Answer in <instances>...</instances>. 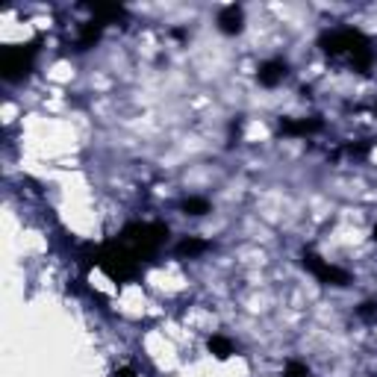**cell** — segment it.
<instances>
[{"label": "cell", "instance_id": "13", "mask_svg": "<svg viewBox=\"0 0 377 377\" xmlns=\"http://www.w3.org/2000/svg\"><path fill=\"white\" fill-rule=\"evenodd\" d=\"M283 377H310V366L301 360H289L283 368Z\"/></svg>", "mask_w": 377, "mask_h": 377}, {"label": "cell", "instance_id": "2", "mask_svg": "<svg viewBox=\"0 0 377 377\" xmlns=\"http://www.w3.org/2000/svg\"><path fill=\"white\" fill-rule=\"evenodd\" d=\"M97 266H101L112 280H133L142 271V260L124 245V242H112L106 248H97Z\"/></svg>", "mask_w": 377, "mask_h": 377}, {"label": "cell", "instance_id": "4", "mask_svg": "<svg viewBox=\"0 0 377 377\" xmlns=\"http://www.w3.org/2000/svg\"><path fill=\"white\" fill-rule=\"evenodd\" d=\"M301 263H304V268L315 277V280L324 283V286H336V289L351 286V274L345 268H339V266H333L330 260H324V256H319L315 251H304Z\"/></svg>", "mask_w": 377, "mask_h": 377}, {"label": "cell", "instance_id": "10", "mask_svg": "<svg viewBox=\"0 0 377 377\" xmlns=\"http://www.w3.org/2000/svg\"><path fill=\"white\" fill-rule=\"evenodd\" d=\"M101 35H104V24L101 21H86L80 27V35H77V48L89 50V48H94L97 42H101Z\"/></svg>", "mask_w": 377, "mask_h": 377}, {"label": "cell", "instance_id": "6", "mask_svg": "<svg viewBox=\"0 0 377 377\" xmlns=\"http://www.w3.org/2000/svg\"><path fill=\"white\" fill-rule=\"evenodd\" d=\"M286 77H289V62L280 56L266 59V62H260V68H256V80H260V86H266V89H277Z\"/></svg>", "mask_w": 377, "mask_h": 377}, {"label": "cell", "instance_id": "14", "mask_svg": "<svg viewBox=\"0 0 377 377\" xmlns=\"http://www.w3.org/2000/svg\"><path fill=\"white\" fill-rule=\"evenodd\" d=\"M356 312H360V319H366V322H374L377 319V304H371V301H366L360 310H356Z\"/></svg>", "mask_w": 377, "mask_h": 377}, {"label": "cell", "instance_id": "7", "mask_svg": "<svg viewBox=\"0 0 377 377\" xmlns=\"http://www.w3.org/2000/svg\"><path fill=\"white\" fill-rule=\"evenodd\" d=\"M218 30H222L224 35H239L245 30V9L242 6H224L222 12H218Z\"/></svg>", "mask_w": 377, "mask_h": 377}, {"label": "cell", "instance_id": "15", "mask_svg": "<svg viewBox=\"0 0 377 377\" xmlns=\"http://www.w3.org/2000/svg\"><path fill=\"white\" fill-rule=\"evenodd\" d=\"M112 377H136V371L124 366V368H115V371H112Z\"/></svg>", "mask_w": 377, "mask_h": 377}, {"label": "cell", "instance_id": "12", "mask_svg": "<svg viewBox=\"0 0 377 377\" xmlns=\"http://www.w3.org/2000/svg\"><path fill=\"white\" fill-rule=\"evenodd\" d=\"M180 209H183V215H192V218H201V215L212 212V204L207 201V197H201V195H189V197H183V204H180Z\"/></svg>", "mask_w": 377, "mask_h": 377}, {"label": "cell", "instance_id": "5", "mask_svg": "<svg viewBox=\"0 0 377 377\" xmlns=\"http://www.w3.org/2000/svg\"><path fill=\"white\" fill-rule=\"evenodd\" d=\"M33 59H35V48H6L4 59H0V74L4 80L15 83V80H24V77L33 71Z\"/></svg>", "mask_w": 377, "mask_h": 377}, {"label": "cell", "instance_id": "16", "mask_svg": "<svg viewBox=\"0 0 377 377\" xmlns=\"http://www.w3.org/2000/svg\"><path fill=\"white\" fill-rule=\"evenodd\" d=\"M371 236H374V242H377V224H374V230H371Z\"/></svg>", "mask_w": 377, "mask_h": 377}, {"label": "cell", "instance_id": "9", "mask_svg": "<svg viewBox=\"0 0 377 377\" xmlns=\"http://www.w3.org/2000/svg\"><path fill=\"white\" fill-rule=\"evenodd\" d=\"M209 248H212V242L197 239V236H186V239H180L174 245V253L180 256V260H197V256H204Z\"/></svg>", "mask_w": 377, "mask_h": 377}, {"label": "cell", "instance_id": "8", "mask_svg": "<svg viewBox=\"0 0 377 377\" xmlns=\"http://www.w3.org/2000/svg\"><path fill=\"white\" fill-rule=\"evenodd\" d=\"M322 130H324L322 118H286V121H280L283 136H315Z\"/></svg>", "mask_w": 377, "mask_h": 377}, {"label": "cell", "instance_id": "1", "mask_svg": "<svg viewBox=\"0 0 377 377\" xmlns=\"http://www.w3.org/2000/svg\"><path fill=\"white\" fill-rule=\"evenodd\" d=\"M165 239H168V224H163V222H142V224H127L118 242H124L138 256V260H142V256H151V253L160 251Z\"/></svg>", "mask_w": 377, "mask_h": 377}, {"label": "cell", "instance_id": "11", "mask_svg": "<svg viewBox=\"0 0 377 377\" xmlns=\"http://www.w3.org/2000/svg\"><path fill=\"white\" fill-rule=\"evenodd\" d=\"M207 348H209L212 356H218V360H230V356L236 354V345L227 339V336H222V333L209 336V339H207Z\"/></svg>", "mask_w": 377, "mask_h": 377}, {"label": "cell", "instance_id": "3", "mask_svg": "<svg viewBox=\"0 0 377 377\" xmlns=\"http://www.w3.org/2000/svg\"><path fill=\"white\" fill-rule=\"evenodd\" d=\"M366 45H371L368 38L360 33V30H354V27H336V30H324L322 38H319V48L324 56L330 59H339V56H354L356 50H363Z\"/></svg>", "mask_w": 377, "mask_h": 377}]
</instances>
